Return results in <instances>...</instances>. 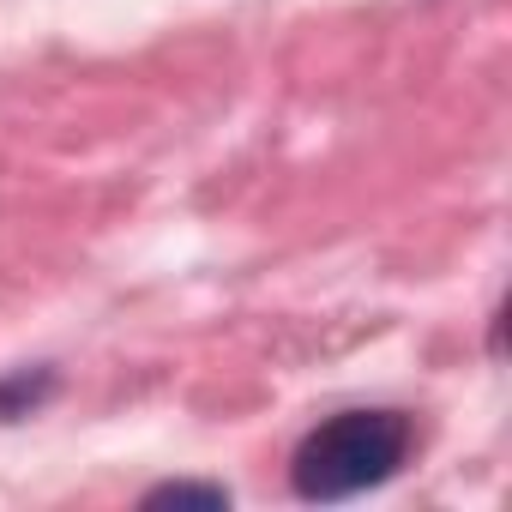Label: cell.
Wrapping results in <instances>:
<instances>
[{"mask_svg":"<svg viewBox=\"0 0 512 512\" xmlns=\"http://www.w3.org/2000/svg\"><path fill=\"white\" fill-rule=\"evenodd\" d=\"M404 458H410V422L398 410H344L296 446L290 476L302 500H344L398 476Z\"/></svg>","mask_w":512,"mask_h":512,"instance_id":"6da1fadb","label":"cell"},{"mask_svg":"<svg viewBox=\"0 0 512 512\" xmlns=\"http://www.w3.org/2000/svg\"><path fill=\"white\" fill-rule=\"evenodd\" d=\"M145 506H229V494L211 482H163L145 494Z\"/></svg>","mask_w":512,"mask_h":512,"instance_id":"7a4b0ae2","label":"cell"}]
</instances>
